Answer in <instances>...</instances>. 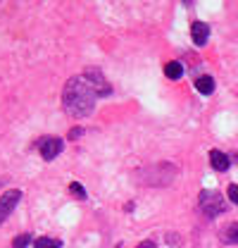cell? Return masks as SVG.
Masks as SVG:
<instances>
[{
  "label": "cell",
  "instance_id": "1",
  "mask_svg": "<svg viewBox=\"0 0 238 248\" xmlns=\"http://www.w3.org/2000/svg\"><path fill=\"white\" fill-rule=\"evenodd\" d=\"M95 98H98V93L86 77H72L62 91V105L69 115L86 117L95 108Z\"/></svg>",
  "mask_w": 238,
  "mask_h": 248
},
{
  "label": "cell",
  "instance_id": "2",
  "mask_svg": "<svg viewBox=\"0 0 238 248\" xmlns=\"http://www.w3.org/2000/svg\"><path fill=\"white\" fill-rule=\"evenodd\" d=\"M200 210L208 217H214V215H219V213H224V210H226L224 198H222L217 191H200Z\"/></svg>",
  "mask_w": 238,
  "mask_h": 248
},
{
  "label": "cell",
  "instance_id": "3",
  "mask_svg": "<svg viewBox=\"0 0 238 248\" xmlns=\"http://www.w3.org/2000/svg\"><path fill=\"white\" fill-rule=\"evenodd\" d=\"M36 146L41 148L43 160H55V157L62 153V148H64V141H62L60 136H45V139H41Z\"/></svg>",
  "mask_w": 238,
  "mask_h": 248
},
{
  "label": "cell",
  "instance_id": "4",
  "mask_svg": "<svg viewBox=\"0 0 238 248\" xmlns=\"http://www.w3.org/2000/svg\"><path fill=\"white\" fill-rule=\"evenodd\" d=\"M19 198H22V191H19V188H10V191H5V193L0 196V224L7 219V215H10L15 208H17Z\"/></svg>",
  "mask_w": 238,
  "mask_h": 248
},
{
  "label": "cell",
  "instance_id": "5",
  "mask_svg": "<svg viewBox=\"0 0 238 248\" xmlns=\"http://www.w3.org/2000/svg\"><path fill=\"white\" fill-rule=\"evenodd\" d=\"M84 77L93 84V89H95V93H98V98H100V95H110V93H112V86H110V84H107V79L100 74V69H93V67H90V69L84 72Z\"/></svg>",
  "mask_w": 238,
  "mask_h": 248
},
{
  "label": "cell",
  "instance_id": "6",
  "mask_svg": "<svg viewBox=\"0 0 238 248\" xmlns=\"http://www.w3.org/2000/svg\"><path fill=\"white\" fill-rule=\"evenodd\" d=\"M191 38H193L195 46H205L209 38V27L205 22H193L191 24Z\"/></svg>",
  "mask_w": 238,
  "mask_h": 248
},
{
  "label": "cell",
  "instance_id": "7",
  "mask_svg": "<svg viewBox=\"0 0 238 248\" xmlns=\"http://www.w3.org/2000/svg\"><path fill=\"white\" fill-rule=\"evenodd\" d=\"M209 165H212L217 172H226L229 165H231V160H229V155L222 153V151H212V153H209Z\"/></svg>",
  "mask_w": 238,
  "mask_h": 248
},
{
  "label": "cell",
  "instance_id": "8",
  "mask_svg": "<svg viewBox=\"0 0 238 248\" xmlns=\"http://www.w3.org/2000/svg\"><path fill=\"white\" fill-rule=\"evenodd\" d=\"M195 89L203 93V95H209V93L214 91V79H212L209 74H203V77H198V79H195Z\"/></svg>",
  "mask_w": 238,
  "mask_h": 248
},
{
  "label": "cell",
  "instance_id": "9",
  "mask_svg": "<svg viewBox=\"0 0 238 248\" xmlns=\"http://www.w3.org/2000/svg\"><path fill=\"white\" fill-rule=\"evenodd\" d=\"M222 241H224V244H238V222H231V224L224 227Z\"/></svg>",
  "mask_w": 238,
  "mask_h": 248
},
{
  "label": "cell",
  "instance_id": "10",
  "mask_svg": "<svg viewBox=\"0 0 238 248\" xmlns=\"http://www.w3.org/2000/svg\"><path fill=\"white\" fill-rule=\"evenodd\" d=\"M164 74L169 77V79H181L183 77V64L177 60H172V62H167V67H164Z\"/></svg>",
  "mask_w": 238,
  "mask_h": 248
},
{
  "label": "cell",
  "instance_id": "11",
  "mask_svg": "<svg viewBox=\"0 0 238 248\" xmlns=\"http://www.w3.org/2000/svg\"><path fill=\"white\" fill-rule=\"evenodd\" d=\"M33 246H36V248H62V241L43 236V239H36V241H33Z\"/></svg>",
  "mask_w": 238,
  "mask_h": 248
},
{
  "label": "cell",
  "instance_id": "12",
  "mask_svg": "<svg viewBox=\"0 0 238 248\" xmlns=\"http://www.w3.org/2000/svg\"><path fill=\"white\" fill-rule=\"evenodd\" d=\"M33 241V236L31 234H22V236H17L15 241H12V248H27Z\"/></svg>",
  "mask_w": 238,
  "mask_h": 248
},
{
  "label": "cell",
  "instance_id": "13",
  "mask_svg": "<svg viewBox=\"0 0 238 248\" xmlns=\"http://www.w3.org/2000/svg\"><path fill=\"white\" fill-rule=\"evenodd\" d=\"M69 191H72L76 198H86V188H84L81 184H76V182H72V184H69Z\"/></svg>",
  "mask_w": 238,
  "mask_h": 248
},
{
  "label": "cell",
  "instance_id": "14",
  "mask_svg": "<svg viewBox=\"0 0 238 248\" xmlns=\"http://www.w3.org/2000/svg\"><path fill=\"white\" fill-rule=\"evenodd\" d=\"M226 193H229L231 203H236V205H238V184H231L229 188H226Z\"/></svg>",
  "mask_w": 238,
  "mask_h": 248
},
{
  "label": "cell",
  "instance_id": "15",
  "mask_svg": "<svg viewBox=\"0 0 238 248\" xmlns=\"http://www.w3.org/2000/svg\"><path fill=\"white\" fill-rule=\"evenodd\" d=\"M86 134V129H81V126H74L72 131H69V139H79V136H84Z\"/></svg>",
  "mask_w": 238,
  "mask_h": 248
},
{
  "label": "cell",
  "instance_id": "16",
  "mask_svg": "<svg viewBox=\"0 0 238 248\" xmlns=\"http://www.w3.org/2000/svg\"><path fill=\"white\" fill-rule=\"evenodd\" d=\"M136 248H157V246H155L152 241H143V244H138V246H136Z\"/></svg>",
  "mask_w": 238,
  "mask_h": 248
},
{
  "label": "cell",
  "instance_id": "17",
  "mask_svg": "<svg viewBox=\"0 0 238 248\" xmlns=\"http://www.w3.org/2000/svg\"><path fill=\"white\" fill-rule=\"evenodd\" d=\"M236 160H238V157H236Z\"/></svg>",
  "mask_w": 238,
  "mask_h": 248
}]
</instances>
